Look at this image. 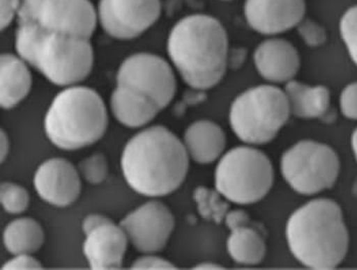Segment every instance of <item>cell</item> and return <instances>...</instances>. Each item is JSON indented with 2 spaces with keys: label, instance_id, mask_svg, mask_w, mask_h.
Returning <instances> with one entry per match:
<instances>
[{
  "label": "cell",
  "instance_id": "cell-34",
  "mask_svg": "<svg viewBox=\"0 0 357 270\" xmlns=\"http://www.w3.org/2000/svg\"><path fill=\"white\" fill-rule=\"evenodd\" d=\"M8 150H10V141H8V135L3 129H1V162L8 157Z\"/></svg>",
  "mask_w": 357,
  "mask_h": 270
},
{
  "label": "cell",
  "instance_id": "cell-1",
  "mask_svg": "<svg viewBox=\"0 0 357 270\" xmlns=\"http://www.w3.org/2000/svg\"><path fill=\"white\" fill-rule=\"evenodd\" d=\"M184 143L162 126L141 131L126 144L121 168L128 185L138 194L164 197L177 191L189 170Z\"/></svg>",
  "mask_w": 357,
  "mask_h": 270
},
{
  "label": "cell",
  "instance_id": "cell-22",
  "mask_svg": "<svg viewBox=\"0 0 357 270\" xmlns=\"http://www.w3.org/2000/svg\"><path fill=\"white\" fill-rule=\"evenodd\" d=\"M44 239L40 223L31 217L15 219L3 232L4 247L13 255L35 253L43 245Z\"/></svg>",
  "mask_w": 357,
  "mask_h": 270
},
{
  "label": "cell",
  "instance_id": "cell-15",
  "mask_svg": "<svg viewBox=\"0 0 357 270\" xmlns=\"http://www.w3.org/2000/svg\"><path fill=\"white\" fill-rule=\"evenodd\" d=\"M127 234L112 219L86 234L83 252L92 269H121L127 251Z\"/></svg>",
  "mask_w": 357,
  "mask_h": 270
},
{
  "label": "cell",
  "instance_id": "cell-5",
  "mask_svg": "<svg viewBox=\"0 0 357 270\" xmlns=\"http://www.w3.org/2000/svg\"><path fill=\"white\" fill-rule=\"evenodd\" d=\"M109 125L107 107L96 90L72 86L52 100L44 129L48 140L61 150L90 146L103 137Z\"/></svg>",
  "mask_w": 357,
  "mask_h": 270
},
{
  "label": "cell",
  "instance_id": "cell-21",
  "mask_svg": "<svg viewBox=\"0 0 357 270\" xmlns=\"http://www.w3.org/2000/svg\"><path fill=\"white\" fill-rule=\"evenodd\" d=\"M227 251L234 262L243 267L261 264L266 255V244L257 228L250 225L231 230Z\"/></svg>",
  "mask_w": 357,
  "mask_h": 270
},
{
  "label": "cell",
  "instance_id": "cell-4",
  "mask_svg": "<svg viewBox=\"0 0 357 270\" xmlns=\"http://www.w3.org/2000/svg\"><path fill=\"white\" fill-rule=\"evenodd\" d=\"M15 49L22 59L54 85L78 84L93 69L90 39L46 32L34 24L19 22Z\"/></svg>",
  "mask_w": 357,
  "mask_h": 270
},
{
  "label": "cell",
  "instance_id": "cell-6",
  "mask_svg": "<svg viewBox=\"0 0 357 270\" xmlns=\"http://www.w3.org/2000/svg\"><path fill=\"white\" fill-rule=\"evenodd\" d=\"M285 91L275 85L249 88L234 100L231 129L244 144L261 146L274 141L290 118Z\"/></svg>",
  "mask_w": 357,
  "mask_h": 270
},
{
  "label": "cell",
  "instance_id": "cell-26",
  "mask_svg": "<svg viewBox=\"0 0 357 270\" xmlns=\"http://www.w3.org/2000/svg\"><path fill=\"white\" fill-rule=\"evenodd\" d=\"M79 173L84 179L92 185H98L107 179L109 175V164L107 157L100 153L85 158L79 164Z\"/></svg>",
  "mask_w": 357,
  "mask_h": 270
},
{
  "label": "cell",
  "instance_id": "cell-8",
  "mask_svg": "<svg viewBox=\"0 0 357 270\" xmlns=\"http://www.w3.org/2000/svg\"><path fill=\"white\" fill-rule=\"evenodd\" d=\"M280 170L284 181L297 194L314 196L336 185L340 157L326 143L301 140L284 151Z\"/></svg>",
  "mask_w": 357,
  "mask_h": 270
},
{
  "label": "cell",
  "instance_id": "cell-2",
  "mask_svg": "<svg viewBox=\"0 0 357 270\" xmlns=\"http://www.w3.org/2000/svg\"><path fill=\"white\" fill-rule=\"evenodd\" d=\"M285 236L289 251L308 269H336L349 250L342 208L332 199H312L296 208L288 217Z\"/></svg>",
  "mask_w": 357,
  "mask_h": 270
},
{
  "label": "cell",
  "instance_id": "cell-20",
  "mask_svg": "<svg viewBox=\"0 0 357 270\" xmlns=\"http://www.w3.org/2000/svg\"><path fill=\"white\" fill-rule=\"evenodd\" d=\"M291 116L301 120H314L325 116L330 109L329 88L323 85L308 86L292 80L285 86Z\"/></svg>",
  "mask_w": 357,
  "mask_h": 270
},
{
  "label": "cell",
  "instance_id": "cell-31",
  "mask_svg": "<svg viewBox=\"0 0 357 270\" xmlns=\"http://www.w3.org/2000/svg\"><path fill=\"white\" fill-rule=\"evenodd\" d=\"M1 2V30L8 27L19 15L21 0H0Z\"/></svg>",
  "mask_w": 357,
  "mask_h": 270
},
{
  "label": "cell",
  "instance_id": "cell-32",
  "mask_svg": "<svg viewBox=\"0 0 357 270\" xmlns=\"http://www.w3.org/2000/svg\"><path fill=\"white\" fill-rule=\"evenodd\" d=\"M224 221L229 230H231L234 228L250 225V217H249L248 212H244V210L236 209L229 212L225 217Z\"/></svg>",
  "mask_w": 357,
  "mask_h": 270
},
{
  "label": "cell",
  "instance_id": "cell-23",
  "mask_svg": "<svg viewBox=\"0 0 357 270\" xmlns=\"http://www.w3.org/2000/svg\"><path fill=\"white\" fill-rule=\"evenodd\" d=\"M222 197L217 190H211L207 186H198L193 193L199 214L206 221L217 223L225 221L229 212V204Z\"/></svg>",
  "mask_w": 357,
  "mask_h": 270
},
{
  "label": "cell",
  "instance_id": "cell-24",
  "mask_svg": "<svg viewBox=\"0 0 357 270\" xmlns=\"http://www.w3.org/2000/svg\"><path fill=\"white\" fill-rule=\"evenodd\" d=\"M1 205L10 214H21L27 210L30 204V196L24 186L17 184L3 182L0 194Z\"/></svg>",
  "mask_w": 357,
  "mask_h": 270
},
{
  "label": "cell",
  "instance_id": "cell-11",
  "mask_svg": "<svg viewBox=\"0 0 357 270\" xmlns=\"http://www.w3.org/2000/svg\"><path fill=\"white\" fill-rule=\"evenodd\" d=\"M160 13V0H100L97 15L110 37L132 40L152 27Z\"/></svg>",
  "mask_w": 357,
  "mask_h": 270
},
{
  "label": "cell",
  "instance_id": "cell-12",
  "mask_svg": "<svg viewBox=\"0 0 357 270\" xmlns=\"http://www.w3.org/2000/svg\"><path fill=\"white\" fill-rule=\"evenodd\" d=\"M120 225L137 251L153 254L164 250L169 242L175 217L162 202L149 201L128 214Z\"/></svg>",
  "mask_w": 357,
  "mask_h": 270
},
{
  "label": "cell",
  "instance_id": "cell-25",
  "mask_svg": "<svg viewBox=\"0 0 357 270\" xmlns=\"http://www.w3.org/2000/svg\"><path fill=\"white\" fill-rule=\"evenodd\" d=\"M339 28L348 54L357 65V4L344 13Z\"/></svg>",
  "mask_w": 357,
  "mask_h": 270
},
{
  "label": "cell",
  "instance_id": "cell-19",
  "mask_svg": "<svg viewBox=\"0 0 357 270\" xmlns=\"http://www.w3.org/2000/svg\"><path fill=\"white\" fill-rule=\"evenodd\" d=\"M0 85L2 109H14L25 100L32 88V76L26 61L14 54H2Z\"/></svg>",
  "mask_w": 357,
  "mask_h": 270
},
{
  "label": "cell",
  "instance_id": "cell-36",
  "mask_svg": "<svg viewBox=\"0 0 357 270\" xmlns=\"http://www.w3.org/2000/svg\"><path fill=\"white\" fill-rule=\"evenodd\" d=\"M195 269H222V265L215 264V263L204 262L200 264L196 265Z\"/></svg>",
  "mask_w": 357,
  "mask_h": 270
},
{
  "label": "cell",
  "instance_id": "cell-13",
  "mask_svg": "<svg viewBox=\"0 0 357 270\" xmlns=\"http://www.w3.org/2000/svg\"><path fill=\"white\" fill-rule=\"evenodd\" d=\"M34 186L46 203L55 207H68L80 196V175L67 159L52 158L37 168Z\"/></svg>",
  "mask_w": 357,
  "mask_h": 270
},
{
  "label": "cell",
  "instance_id": "cell-18",
  "mask_svg": "<svg viewBox=\"0 0 357 270\" xmlns=\"http://www.w3.org/2000/svg\"><path fill=\"white\" fill-rule=\"evenodd\" d=\"M110 107L114 118L128 128L145 126L162 111L146 96L118 85L110 97Z\"/></svg>",
  "mask_w": 357,
  "mask_h": 270
},
{
  "label": "cell",
  "instance_id": "cell-9",
  "mask_svg": "<svg viewBox=\"0 0 357 270\" xmlns=\"http://www.w3.org/2000/svg\"><path fill=\"white\" fill-rule=\"evenodd\" d=\"M98 15L90 0H21L17 22L50 33L90 39Z\"/></svg>",
  "mask_w": 357,
  "mask_h": 270
},
{
  "label": "cell",
  "instance_id": "cell-10",
  "mask_svg": "<svg viewBox=\"0 0 357 270\" xmlns=\"http://www.w3.org/2000/svg\"><path fill=\"white\" fill-rule=\"evenodd\" d=\"M116 85L146 96L160 111L172 102L177 90L175 74L169 63L162 57L144 52L123 61L116 74Z\"/></svg>",
  "mask_w": 357,
  "mask_h": 270
},
{
  "label": "cell",
  "instance_id": "cell-33",
  "mask_svg": "<svg viewBox=\"0 0 357 270\" xmlns=\"http://www.w3.org/2000/svg\"><path fill=\"white\" fill-rule=\"evenodd\" d=\"M109 217L105 216V215L101 214H90L88 216H86L84 219L82 223V230L84 234H88V232H91L93 228L98 227L101 223H105V221H109Z\"/></svg>",
  "mask_w": 357,
  "mask_h": 270
},
{
  "label": "cell",
  "instance_id": "cell-3",
  "mask_svg": "<svg viewBox=\"0 0 357 270\" xmlns=\"http://www.w3.org/2000/svg\"><path fill=\"white\" fill-rule=\"evenodd\" d=\"M167 54L187 85L195 90L215 87L228 68L226 29L211 15L183 17L169 32Z\"/></svg>",
  "mask_w": 357,
  "mask_h": 270
},
{
  "label": "cell",
  "instance_id": "cell-29",
  "mask_svg": "<svg viewBox=\"0 0 357 270\" xmlns=\"http://www.w3.org/2000/svg\"><path fill=\"white\" fill-rule=\"evenodd\" d=\"M132 269H174L176 265H174L171 261L167 259L160 258L158 256L147 254V255L140 257L132 265Z\"/></svg>",
  "mask_w": 357,
  "mask_h": 270
},
{
  "label": "cell",
  "instance_id": "cell-7",
  "mask_svg": "<svg viewBox=\"0 0 357 270\" xmlns=\"http://www.w3.org/2000/svg\"><path fill=\"white\" fill-rule=\"evenodd\" d=\"M274 182L272 160L251 145L236 146L227 151L215 168V190L238 205L259 203L268 196Z\"/></svg>",
  "mask_w": 357,
  "mask_h": 270
},
{
  "label": "cell",
  "instance_id": "cell-30",
  "mask_svg": "<svg viewBox=\"0 0 357 270\" xmlns=\"http://www.w3.org/2000/svg\"><path fill=\"white\" fill-rule=\"evenodd\" d=\"M42 269L41 263L31 254L15 255L2 267V269Z\"/></svg>",
  "mask_w": 357,
  "mask_h": 270
},
{
  "label": "cell",
  "instance_id": "cell-14",
  "mask_svg": "<svg viewBox=\"0 0 357 270\" xmlns=\"http://www.w3.org/2000/svg\"><path fill=\"white\" fill-rule=\"evenodd\" d=\"M305 0H246L244 15L248 25L262 35H278L303 21Z\"/></svg>",
  "mask_w": 357,
  "mask_h": 270
},
{
  "label": "cell",
  "instance_id": "cell-37",
  "mask_svg": "<svg viewBox=\"0 0 357 270\" xmlns=\"http://www.w3.org/2000/svg\"><path fill=\"white\" fill-rule=\"evenodd\" d=\"M226 1H228V0H226Z\"/></svg>",
  "mask_w": 357,
  "mask_h": 270
},
{
  "label": "cell",
  "instance_id": "cell-28",
  "mask_svg": "<svg viewBox=\"0 0 357 270\" xmlns=\"http://www.w3.org/2000/svg\"><path fill=\"white\" fill-rule=\"evenodd\" d=\"M299 35L305 44L312 47L321 45L325 43L327 36L325 30L312 21H303L298 26Z\"/></svg>",
  "mask_w": 357,
  "mask_h": 270
},
{
  "label": "cell",
  "instance_id": "cell-35",
  "mask_svg": "<svg viewBox=\"0 0 357 270\" xmlns=\"http://www.w3.org/2000/svg\"><path fill=\"white\" fill-rule=\"evenodd\" d=\"M350 144H351L352 152H354V158L357 161V127L352 132Z\"/></svg>",
  "mask_w": 357,
  "mask_h": 270
},
{
  "label": "cell",
  "instance_id": "cell-17",
  "mask_svg": "<svg viewBox=\"0 0 357 270\" xmlns=\"http://www.w3.org/2000/svg\"><path fill=\"white\" fill-rule=\"evenodd\" d=\"M183 143L190 159L198 164H211L224 154L227 136L213 120H200L186 129Z\"/></svg>",
  "mask_w": 357,
  "mask_h": 270
},
{
  "label": "cell",
  "instance_id": "cell-16",
  "mask_svg": "<svg viewBox=\"0 0 357 270\" xmlns=\"http://www.w3.org/2000/svg\"><path fill=\"white\" fill-rule=\"evenodd\" d=\"M259 76L272 84H287L301 69V56L292 43L279 38L259 44L253 54Z\"/></svg>",
  "mask_w": 357,
  "mask_h": 270
},
{
  "label": "cell",
  "instance_id": "cell-27",
  "mask_svg": "<svg viewBox=\"0 0 357 270\" xmlns=\"http://www.w3.org/2000/svg\"><path fill=\"white\" fill-rule=\"evenodd\" d=\"M341 113L348 120H357V82L346 86L340 94Z\"/></svg>",
  "mask_w": 357,
  "mask_h": 270
}]
</instances>
